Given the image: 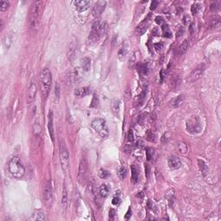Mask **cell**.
<instances>
[{
  "label": "cell",
  "mask_w": 221,
  "mask_h": 221,
  "mask_svg": "<svg viewBox=\"0 0 221 221\" xmlns=\"http://www.w3.org/2000/svg\"><path fill=\"white\" fill-rule=\"evenodd\" d=\"M155 150L151 148H148L147 149V152H146V155H147V159L149 161L152 160L154 158V155H155Z\"/></svg>",
  "instance_id": "cell-37"
},
{
  "label": "cell",
  "mask_w": 221,
  "mask_h": 221,
  "mask_svg": "<svg viewBox=\"0 0 221 221\" xmlns=\"http://www.w3.org/2000/svg\"><path fill=\"white\" fill-rule=\"evenodd\" d=\"M130 215H131V214H130V209H129V210H128V213H127V215L125 216V219H126V220H129Z\"/></svg>",
  "instance_id": "cell-51"
},
{
  "label": "cell",
  "mask_w": 221,
  "mask_h": 221,
  "mask_svg": "<svg viewBox=\"0 0 221 221\" xmlns=\"http://www.w3.org/2000/svg\"><path fill=\"white\" fill-rule=\"evenodd\" d=\"M8 167L10 174L16 180L22 179L25 174L24 167L23 166L18 156H14L10 160Z\"/></svg>",
  "instance_id": "cell-3"
},
{
  "label": "cell",
  "mask_w": 221,
  "mask_h": 221,
  "mask_svg": "<svg viewBox=\"0 0 221 221\" xmlns=\"http://www.w3.org/2000/svg\"><path fill=\"white\" fill-rule=\"evenodd\" d=\"M146 137H147V139H148L149 141H150V142H153V143L156 142V136H155V134H154L151 130H148V131H147V133H146Z\"/></svg>",
  "instance_id": "cell-35"
},
{
  "label": "cell",
  "mask_w": 221,
  "mask_h": 221,
  "mask_svg": "<svg viewBox=\"0 0 221 221\" xmlns=\"http://www.w3.org/2000/svg\"><path fill=\"white\" fill-rule=\"evenodd\" d=\"M163 43H156V44H155V49H156V50H161V49H163Z\"/></svg>",
  "instance_id": "cell-47"
},
{
  "label": "cell",
  "mask_w": 221,
  "mask_h": 221,
  "mask_svg": "<svg viewBox=\"0 0 221 221\" xmlns=\"http://www.w3.org/2000/svg\"><path fill=\"white\" fill-rule=\"evenodd\" d=\"M130 168H131V181H132V182L136 183L138 181V171H137L136 166L131 165Z\"/></svg>",
  "instance_id": "cell-26"
},
{
  "label": "cell",
  "mask_w": 221,
  "mask_h": 221,
  "mask_svg": "<svg viewBox=\"0 0 221 221\" xmlns=\"http://www.w3.org/2000/svg\"><path fill=\"white\" fill-rule=\"evenodd\" d=\"M127 51H128V46L125 43H124L123 46L121 47V49H119V57L121 58V57L124 56L127 54Z\"/></svg>",
  "instance_id": "cell-34"
},
{
  "label": "cell",
  "mask_w": 221,
  "mask_h": 221,
  "mask_svg": "<svg viewBox=\"0 0 221 221\" xmlns=\"http://www.w3.org/2000/svg\"><path fill=\"white\" fill-rule=\"evenodd\" d=\"M110 193V187L107 184H102L100 187V195L102 198H106L108 196Z\"/></svg>",
  "instance_id": "cell-23"
},
{
  "label": "cell",
  "mask_w": 221,
  "mask_h": 221,
  "mask_svg": "<svg viewBox=\"0 0 221 221\" xmlns=\"http://www.w3.org/2000/svg\"><path fill=\"white\" fill-rule=\"evenodd\" d=\"M76 51H77V45L75 43H72L69 46L68 49V59L70 61H73L76 57Z\"/></svg>",
  "instance_id": "cell-19"
},
{
  "label": "cell",
  "mask_w": 221,
  "mask_h": 221,
  "mask_svg": "<svg viewBox=\"0 0 221 221\" xmlns=\"http://www.w3.org/2000/svg\"><path fill=\"white\" fill-rule=\"evenodd\" d=\"M91 1L87 0H77L73 2V4L76 8V10L80 12H83L86 10L91 6Z\"/></svg>",
  "instance_id": "cell-12"
},
{
  "label": "cell",
  "mask_w": 221,
  "mask_h": 221,
  "mask_svg": "<svg viewBox=\"0 0 221 221\" xmlns=\"http://www.w3.org/2000/svg\"><path fill=\"white\" fill-rule=\"evenodd\" d=\"M43 198L46 207H51L54 203V194H53V189H52L50 181H48L44 185L43 191Z\"/></svg>",
  "instance_id": "cell-7"
},
{
  "label": "cell",
  "mask_w": 221,
  "mask_h": 221,
  "mask_svg": "<svg viewBox=\"0 0 221 221\" xmlns=\"http://www.w3.org/2000/svg\"><path fill=\"white\" fill-rule=\"evenodd\" d=\"M200 5L199 3H194L191 7V11H192V14L193 15H196L198 13V11L200 10Z\"/></svg>",
  "instance_id": "cell-38"
},
{
  "label": "cell",
  "mask_w": 221,
  "mask_h": 221,
  "mask_svg": "<svg viewBox=\"0 0 221 221\" xmlns=\"http://www.w3.org/2000/svg\"><path fill=\"white\" fill-rule=\"evenodd\" d=\"M120 202H121V200H120V198L117 197V196H115V197L113 198V200H112V204H113L114 206H118V205L120 204Z\"/></svg>",
  "instance_id": "cell-41"
},
{
  "label": "cell",
  "mask_w": 221,
  "mask_h": 221,
  "mask_svg": "<svg viewBox=\"0 0 221 221\" xmlns=\"http://www.w3.org/2000/svg\"><path fill=\"white\" fill-rule=\"evenodd\" d=\"M106 1H98L97 3H95L94 6L93 7V10H92V14L94 17H97L99 16L106 9Z\"/></svg>",
  "instance_id": "cell-11"
},
{
  "label": "cell",
  "mask_w": 221,
  "mask_h": 221,
  "mask_svg": "<svg viewBox=\"0 0 221 221\" xmlns=\"http://www.w3.org/2000/svg\"><path fill=\"white\" fill-rule=\"evenodd\" d=\"M156 23L161 25V24H163L164 23V19L162 16H156Z\"/></svg>",
  "instance_id": "cell-42"
},
{
  "label": "cell",
  "mask_w": 221,
  "mask_h": 221,
  "mask_svg": "<svg viewBox=\"0 0 221 221\" xmlns=\"http://www.w3.org/2000/svg\"><path fill=\"white\" fill-rule=\"evenodd\" d=\"M157 5H158V2H157V1H152V3H151V4H150V9H151L152 10H154L156 9Z\"/></svg>",
  "instance_id": "cell-44"
},
{
  "label": "cell",
  "mask_w": 221,
  "mask_h": 221,
  "mask_svg": "<svg viewBox=\"0 0 221 221\" xmlns=\"http://www.w3.org/2000/svg\"><path fill=\"white\" fill-rule=\"evenodd\" d=\"M60 86H59V84L57 83L56 84V86H55V98H56V100H57V101L59 100V99H60Z\"/></svg>",
  "instance_id": "cell-40"
},
{
  "label": "cell",
  "mask_w": 221,
  "mask_h": 221,
  "mask_svg": "<svg viewBox=\"0 0 221 221\" xmlns=\"http://www.w3.org/2000/svg\"><path fill=\"white\" fill-rule=\"evenodd\" d=\"M87 173V162L85 156H82L79 165V171H78V181L80 183H82L86 179Z\"/></svg>",
  "instance_id": "cell-9"
},
{
  "label": "cell",
  "mask_w": 221,
  "mask_h": 221,
  "mask_svg": "<svg viewBox=\"0 0 221 221\" xmlns=\"http://www.w3.org/2000/svg\"><path fill=\"white\" fill-rule=\"evenodd\" d=\"M182 102H183V96L179 95L173 100V106L174 107H178L181 105Z\"/></svg>",
  "instance_id": "cell-30"
},
{
  "label": "cell",
  "mask_w": 221,
  "mask_h": 221,
  "mask_svg": "<svg viewBox=\"0 0 221 221\" xmlns=\"http://www.w3.org/2000/svg\"><path fill=\"white\" fill-rule=\"evenodd\" d=\"M15 41V33L9 32L3 38V45L6 49H9Z\"/></svg>",
  "instance_id": "cell-13"
},
{
  "label": "cell",
  "mask_w": 221,
  "mask_h": 221,
  "mask_svg": "<svg viewBox=\"0 0 221 221\" xmlns=\"http://www.w3.org/2000/svg\"><path fill=\"white\" fill-rule=\"evenodd\" d=\"M183 33H184V29H183V28H181V29L178 30L177 34H176V38L181 37V36H182V34H183Z\"/></svg>",
  "instance_id": "cell-45"
},
{
  "label": "cell",
  "mask_w": 221,
  "mask_h": 221,
  "mask_svg": "<svg viewBox=\"0 0 221 221\" xmlns=\"http://www.w3.org/2000/svg\"><path fill=\"white\" fill-rule=\"evenodd\" d=\"M120 106V100H114L111 102V109L114 112H118Z\"/></svg>",
  "instance_id": "cell-31"
},
{
  "label": "cell",
  "mask_w": 221,
  "mask_h": 221,
  "mask_svg": "<svg viewBox=\"0 0 221 221\" xmlns=\"http://www.w3.org/2000/svg\"><path fill=\"white\" fill-rule=\"evenodd\" d=\"M198 165L200 167V170L201 171L203 175H207L208 173V167L207 165V163L202 161V160H198Z\"/></svg>",
  "instance_id": "cell-24"
},
{
  "label": "cell",
  "mask_w": 221,
  "mask_h": 221,
  "mask_svg": "<svg viewBox=\"0 0 221 221\" xmlns=\"http://www.w3.org/2000/svg\"><path fill=\"white\" fill-rule=\"evenodd\" d=\"M88 93H89V88L88 87H81V88H78L74 91V95L77 98L85 97Z\"/></svg>",
  "instance_id": "cell-22"
},
{
  "label": "cell",
  "mask_w": 221,
  "mask_h": 221,
  "mask_svg": "<svg viewBox=\"0 0 221 221\" xmlns=\"http://www.w3.org/2000/svg\"><path fill=\"white\" fill-rule=\"evenodd\" d=\"M80 65H81L82 70L85 72H87L91 68V60L88 57H84L80 60Z\"/></svg>",
  "instance_id": "cell-20"
},
{
  "label": "cell",
  "mask_w": 221,
  "mask_h": 221,
  "mask_svg": "<svg viewBox=\"0 0 221 221\" xmlns=\"http://www.w3.org/2000/svg\"><path fill=\"white\" fill-rule=\"evenodd\" d=\"M59 154H60V164H61V168L65 171L67 172L68 167H69V153L68 150L65 145V143L61 140H60V146H59Z\"/></svg>",
  "instance_id": "cell-6"
},
{
  "label": "cell",
  "mask_w": 221,
  "mask_h": 221,
  "mask_svg": "<svg viewBox=\"0 0 221 221\" xmlns=\"http://www.w3.org/2000/svg\"><path fill=\"white\" fill-rule=\"evenodd\" d=\"M36 92H37V86L36 83V80H32L27 91V104L28 105H30L34 101V100L36 99Z\"/></svg>",
  "instance_id": "cell-10"
},
{
  "label": "cell",
  "mask_w": 221,
  "mask_h": 221,
  "mask_svg": "<svg viewBox=\"0 0 221 221\" xmlns=\"http://www.w3.org/2000/svg\"><path fill=\"white\" fill-rule=\"evenodd\" d=\"M51 86H52V74L50 70L45 67L41 71L39 76V87L41 94L44 100L48 98L50 93Z\"/></svg>",
  "instance_id": "cell-1"
},
{
  "label": "cell",
  "mask_w": 221,
  "mask_h": 221,
  "mask_svg": "<svg viewBox=\"0 0 221 221\" xmlns=\"http://www.w3.org/2000/svg\"><path fill=\"white\" fill-rule=\"evenodd\" d=\"M93 129L97 131L99 133V135L102 137V138H106L108 137L109 135V131H108V128L106 125V123L104 119L102 118H96L94 119L92 124H91Z\"/></svg>",
  "instance_id": "cell-5"
},
{
  "label": "cell",
  "mask_w": 221,
  "mask_h": 221,
  "mask_svg": "<svg viewBox=\"0 0 221 221\" xmlns=\"http://www.w3.org/2000/svg\"><path fill=\"white\" fill-rule=\"evenodd\" d=\"M145 168H146V174H147V177L149 176V167L148 165H145Z\"/></svg>",
  "instance_id": "cell-52"
},
{
  "label": "cell",
  "mask_w": 221,
  "mask_h": 221,
  "mask_svg": "<svg viewBox=\"0 0 221 221\" xmlns=\"http://www.w3.org/2000/svg\"><path fill=\"white\" fill-rule=\"evenodd\" d=\"M117 175L120 180H124L127 175V170L124 167H121L117 171Z\"/></svg>",
  "instance_id": "cell-29"
},
{
  "label": "cell",
  "mask_w": 221,
  "mask_h": 221,
  "mask_svg": "<svg viewBox=\"0 0 221 221\" xmlns=\"http://www.w3.org/2000/svg\"><path fill=\"white\" fill-rule=\"evenodd\" d=\"M137 71L142 75H146L148 73V67L145 64H138Z\"/></svg>",
  "instance_id": "cell-28"
},
{
  "label": "cell",
  "mask_w": 221,
  "mask_h": 221,
  "mask_svg": "<svg viewBox=\"0 0 221 221\" xmlns=\"http://www.w3.org/2000/svg\"><path fill=\"white\" fill-rule=\"evenodd\" d=\"M148 27H149V23L147 22V20H144L143 22H142V23L137 27V30H136L137 34L138 36L143 35V34L146 32Z\"/></svg>",
  "instance_id": "cell-18"
},
{
  "label": "cell",
  "mask_w": 221,
  "mask_h": 221,
  "mask_svg": "<svg viewBox=\"0 0 221 221\" xmlns=\"http://www.w3.org/2000/svg\"><path fill=\"white\" fill-rule=\"evenodd\" d=\"M108 30V25L106 22L97 21L93 23L89 38L91 40H98L103 36Z\"/></svg>",
  "instance_id": "cell-4"
},
{
  "label": "cell",
  "mask_w": 221,
  "mask_h": 221,
  "mask_svg": "<svg viewBox=\"0 0 221 221\" xmlns=\"http://www.w3.org/2000/svg\"><path fill=\"white\" fill-rule=\"evenodd\" d=\"M109 175H110V173L106 169H100L99 171V176L101 179H106Z\"/></svg>",
  "instance_id": "cell-36"
},
{
  "label": "cell",
  "mask_w": 221,
  "mask_h": 221,
  "mask_svg": "<svg viewBox=\"0 0 221 221\" xmlns=\"http://www.w3.org/2000/svg\"><path fill=\"white\" fill-rule=\"evenodd\" d=\"M218 10V5H217V2H215V3H213L212 4H211V10Z\"/></svg>",
  "instance_id": "cell-46"
},
{
  "label": "cell",
  "mask_w": 221,
  "mask_h": 221,
  "mask_svg": "<svg viewBox=\"0 0 221 221\" xmlns=\"http://www.w3.org/2000/svg\"><path fill=\"white\" fill-rule=\"evenodd\" d=\"M163 36L167 37V38H169V37H171V31H170V30H169V28H168V26L167 25V24H164L163 25Z\"/></svg>",
  "instance_id": "cell-33"
},
{
  "label": "cell",
  "mask_w": 221,
  "mask_h": 221,
  "mask_svg": "<svg viewBox=\"0 0 221 221\" xmlns=\"http://www.w3.org/2000/svg\"><path fill=\"white\" fill-rule=\"evenodd\" d=\"M174 149H175V151L180 155L185 156L187 153V146L184 142H181V141L177 142L175 143Z\"/></svg>",
  "instance_id": "cell-16"
},
{
  "label": "cell",
  "mask_w": 221,
  "mask_h": 221,
  "mask_svg": "<svg viewBox=\"0 0 221 221\" xmlns=\"http://www.w3.org/2000/svg\"><path fill=\"white\" fill-rule=\"evenodd\" d=\"M128 138H129V141H130V142H133V141H134V136H133V131H132V130H130L129 134H128Z\"/></svg>",
  "instance_id": "cell-43"
},
{
  "label": "cell",
  "mask_w": 221,
  "mask_h": 221,
  "mask_svg": "<svg viewBox=\"0 0 221 221\" xmlns=\"http://www.w3.org/2000/svg\"><path fill=\"white\" fill-rule=\"evenodd\" d=\"M99 103H100V100H99V96L97 94H94L93 95V100H92V103L90 105V107L92 108H96L99 106Z\"/></svg>",
  "instance_id": "cell-32"
},
{
  "label": "cell",
  "mask_w": 221,
  "mask_h": 221,
  "mask_svg": "<svg viewBox=\"0 0 221 221\" xmlns=\"http://www.w3.org/2000/svg\"><path fill=\"white\" fill-rule=\"evenodd\" d=\"M48 129H49V133L51 137V140L54 142L55 140V130H54V116H53V111L50 110L49 115H48Z\"/></svg>",
  "instance_id": "cell-14"
},
{
  "label": "cell",
  "mask_w": 221,
  "mask_h": 221,
  "mask_svg": "<svg viewBox=\"0 0 221 221\" xmlns=\"http://www.w3.org/2000/svg\"><path fill=\"white\" fill-rule=\"evenodd\" d=\"M203 71L204 69L202 68V67H199L197 68H195L192 73L189 75V81L190 82H194L196 80H198L203 74Z\"/></svg>",
  "instance_id": "cell-15"
},
{
  "label": "cell",
  "mask_w": 221,
  "mask_h": 221,
  "mask_svg": "<svg viewBox=\"0 0 221 221\" xmlns=\"http://www.w3.org/2000/svg\"><path fill=\"white\" fill-rule=\"evenodd\" d=\"M8 7H9V2H7V1H1L0 2V10L1 11L7 10Z\"/></svg>",
  "instance_id": "cell-39"
},
{
  "label": "cell",
  "mask_w": 221,
  "mask_h": 221,
  "mask_svg": "<svg viewBox=\"0 0 221 221\" xmlns=\"http://www.w3.org/2000/svg\"><path fill=\"white\" fill-rule=\"evenodd\" d=\"M114 215H115V211H114L113 209H110V219H113Z\"/></svg>",
  "instance_id": "cell-49"
},
{
  "label": "cell",
  "mask_w": 221,
  "mask_h": 221,
  "mask_svg": "<svg viewBox=\"0 0 221 221\" xmlns=\"http://www.w3.org/2000/svg\"><path fill=\"white\" fill-rule=\"evenodd\" d=\"M194 23H191V25H190V27H189V31H190V33L192 34V33L194 32Z\"/></svg>",
  "instance_id": "cell-48"
},
{
  "label": "cell",
  "mask_w": 221,
  "mask_h": 221,
  "mask_svg": "<svg viewBox=\"0 0 221 221\" xmlns=\"http://www.w3.org/2000/svg\"><path fill=\"white\" fill-rule=\"evenodd\" d=\"M61 206L64 209H66L67 207V191L66 187H63L62 198H61Z\"/></svg>",
  "instance_id": "cell-25"
},
{
  "label": "cell",
  "mask_w": 221,
  "mask_h": 221,
  "mask_svg": "<svg viewBox=\"0 0 221 221\" xmlns=\"http://www.w3.org/2000/svg\"><path fill=\"white\" fill-rule=\"evenodd\" d=\"M30 220H45V215L43 211L35 210Z\"/></svg>",
  "instance_id": "cell-21"
},
{
  "label": "cell",
  "mask_w": 221,
  "mask_h": 221,
  "mask_svg": "<svg viewBox=\"0 0 221 221\" xmlns=\"http://www.w3.org/2000/svg\"><path fill=\"white\" fill-rule=\"evenodd\" d=\"M187 49H188V41L186 39V40H184V41L182 42V43H181V46H180L179 54H180V55H184V54L187 52Z\"/></svg>",
  "instance_id": "cell-27"
},
{
  "label": "cell",
  "mask_w": 221,
  "mask_h": 221,
  "mask_svg": "<svg viewBox=\"0 0 221 221\" xmlns=\"http://www.w3.org/2000/svg\"><path fill=\"white\" fill-rule=\"evenodd\" d=\"M181 162L177 156H172L168 158V166H169L170 168L177 169L181 167Z\"/></svg>",
  "instance_id": "cell-17"
},
{
  "label": "cell",
  "mask_w": 221,
  "mask_h": 221,
  "mask_svg": "<svg viewBox=\"0 0 221 221\" xmlns=\"http://www.w3.org/2000/svg\"><path fill=\"white\" fill-rule=\"evenodd\" d=\"M161 82H163V80H164V71L163 70H162L161 71Z\"/></svg>",
  "instance_id": "cell-50"
},
{
  "label": "cell",
  "mask_w": 221,
  "mask_h": 221,
  "mask_svg": "<svg viewBox=\"0 0 221 221\" xmlns=\"http://www.w3.org/2000/svg\"><path fill=\"white\" fill-rule=\"evenodd\" d=\"M43 1H36L33 3L30 13V27L31 29H35L38 27V24L40 23V19L43 14Z\"/></svg>",
  "instance_id": "cell-2"
},
{
  "label": "cell",
  "mask_w": 221,
  "mask_h": 221,
  "mask_svg": "<svg viewBox=\"0 0 221 221\" xmlns=\"http://www.w3.org/2000/svg\"><path fill=\"white\" fill-rule=\"evenodd\" d=\"M187 130L191 134L200 133L202 130V124L200 118L198 117H192L187 122Z\"/></svg>",
  "instance_id": "cell-8"
}]
</instances>
